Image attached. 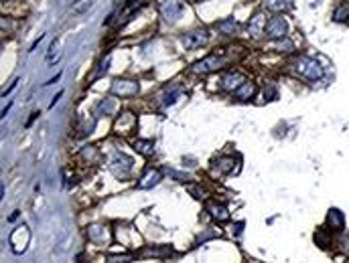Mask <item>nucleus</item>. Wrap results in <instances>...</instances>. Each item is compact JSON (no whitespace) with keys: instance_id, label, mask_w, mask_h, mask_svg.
<instances>
[{"instance_id":"obj_27","label":"nucleus","mask_w":349,"mask_h":263,"mask_svg":"<svg viewBox=\"0 0 349 263\" xmlns=\"http://www.w3.org/2000/svg\"><path fill=\"white\" fill-rule=\"evenodd\" d=\"M266 6L270 10H280L284 6V0H266Z\"/></svg>"},{"instance_id":"obj_35","label":"nucleus","mask_w":349,"mask_h":263,"mask_svg":"<svg viewBox=\"0 0 349 263\" xmlns=\"http://www.w3.org/2000/svg\"><path fill=\"white\" fill-rule=\"evenodd\" d=\"M345 263H349V261H345Z\"/></svg>"},{"instance_id":"obj_17","label":"nucleus","mask_w":349,"mask_h":263,"mask_svg":"<svg viewBox=\"0 0 349 263\" xmlns=\"http://www.w3.org/2000/svg\"><path fill=\"white\" fill-rule=\"evenodd\" d=\"M132 146H134L136 152H140V154H144V156L155 154V142H153V140H134Z\"/></svg>"},{"instance_id":"obj_1","label":"nucleus","mask_w":349,"mask_h":263,"mask_svg":"<svg viewBox=\"0 0 349 263\" xmlns=\"http://www.w3.org/2000/svg\"><path fill=\"white\" fill-rule=\"evenodd\" d=\"M288 69L297 75V77H303L307 81H319L323 77V67L319 65V61L311 59V57H297Z\"/></svg>"},{"instance_id":"obj_19","label":"nucleus","mask_w":349,"mask_h":263,"mask_svg":"<svg viewBox=\"0 0 349 263\" xmlns=\"http://www.w3.org/2000/svg\"><path fill=\"white\" fill-rule=\"evenodd\" d=\"M217 28H219L223 35H234L236 28H238V22H236V18H225V20L217 22Z\"/></svg>"},{"instance_id":"obj_30","label":"nucleus","mask_w":349,"mask_h":263,"mask_svg":"<svg viewBox=\"0 0 349 263\" xmlns=\"http://www.w3.org/2000/svg\"><path fill=\"white\" fill-rule=\"evenodd\" d=\"M215 235H219V231H207L205 235H199V239H197V243H203L205 239H209V237H215Z\"/></svg>"},{"instance_id":"obj_2","label":"nucleus","mask_w":349,"mask_h":263,"mask_svg":"<svg viewBox=\"0 0 349 263\" xmlns=\"http://www.w3.org/2000/svg\"><path fill=\"white\" fill-rule=\"evenodd\" d=\"M28 241H31V231H28V227H26V225L16 227V229L10 233V237H8L10 249H12V253H16V255H20V253H24V251H26Z\"/></svg>"},{"instance_id":"obj_12","label":"nucleus","mask_w":349,"mask_h":263,"mask_svg":"<svg viewBox=\"0 0 349 263\" xmlns=\"http://www.w3.org/2000/svg\"><path fill=\"white\" fill-rule=\"evenodd\" d=\"M266 14L264 12H256L250 20H248V32L252 37H262V32L266 30Z\"/></svg>"},{"instance_id":"obj_14","label":"nucleus","mask_w":349,"mask_h":263,"mask_svg":"<svg viewBox=\"0 0 349 263\" xmlns=\"http://www.w3.org/2000/svg\"><path fill=\"white\" fill-rule=\"evenodd\" d=\"M327 225L331 227V231L341 233L345 229V217H343V213L339 209H329V213H327Z\"/></svg>"},{"instance_id":"obj_13","label":"nucleus","mask_w":349,"mask_h":263,"mask_svg":"<svg viewBox=\"0 0 349 263\" xmlns=\"http://www.w3.org/2000/svg\"><path fill=\"white\" fill-rule=\"evenodd\" d=\"M234 168H236L234 156H219L213 160V172H217V174H231Z\"/></svg>"},{"instance_id":"obj_5","label":"nucleus","mask_w":349,"mask_h":263,"mask_svg":"<svg viewBox=\"0 0 349 263\" xmlns=\"http://www.w3.org/2000/svg\"><path fill=\"white\" fill-rule=\"evenodd\" d=\"M286 32H288V24H286V20L282 16L268 18V22H266V35L270 39H284Z\"/></svg>"},{"instance_id":"obj_25","label":"nucleus","mask_w":349,"mask_h":263,"mask_svg":"<svg viewBox=\"0 0 349 263\" xmlns=\"http://www.w3.org/2000/svg\"><path fill=\"white\" fill-rule=\"evenodd\" d=\"M132 261V255H110L108 263H130Z\"/></svg>"},{"instance_id":"obj_22","label":"nucleus","mask_w":349,"mask_h":263,"mask_svg":"<svg viewBox=\"0 0 349 263\" xmlns=\"http://www.w3.org/2000/svg\"><path fill=\"white\" fill-rule=\"evenodd\" d=\"M179 97H181V89H179V87H173L171 91H167V93L163 95V102H161V104H163V106H171V104H174Z\"/></svg>"},{"instance_id":"obj_34","label":"nucleus","mask_w":349,"mask_h":263,"mask_svg":"<svg viewBox=\"0 0 349 263\" xmlns=\"http://www.w3.org/2000/svg\"><path fill=\"white\" fill-rule=\"evenodd\" d=\"M242 229H244V223H238V225H236V233L240 235V233H242Z\"/></svg>"},{"instance_id":"obj_9","label":"nucleus","mask_w":349,"mask_h":263,"mask_svg":"<svg viewBox=\"0 0 349 263\" xmlns=\"http://www.w3.org/2000/svg\"><path fill=\"white\" fill-rule=\"evenodd\" d=\"M207 41H209V32L207 30H191V32H187L181 39V43L185 45V49H199Z\"/></svg>"},{"instance_id":"obj_3","label":"nucleus","mask_w":349,"mask_h":263,"mask_svg":"<svg viewBox=\"0 0 349 263\" xmlns=\"http://www.w3.org/2000/svg\"><path fill=\"white\" fill-rule=\"evenodd\" d=\"M221 65H223V59H221V57H217V55H209V57H205V59H201V61L193 63V65H191V73L207 75V73L217 71Z\"/></svg>"},{"instance_id":"obj_29","label":"nucleus","mask_w":349,"mask_h":263,"mask_svg":"<svg viewBox=\"0 0 349 263\" xmlns=\"http://www.w3.org/2000/svg\"><path fill=\"white\" fill-rule=\"evenodd\" d=\"M266 97H270V102H272V100H276V97H278L276 89H274V87H268V89H264V100H266Z\"/></svg>"},{"instance_id":"obj_16","label":"nucleus","mask_w":349,"mask_h":263,"mask_svg":"<svg viewBox=\"0 0 349 263\" xmlns=\"http://www.w3.org/2000/svg\"><path fill=\"white\" fill-rule=\"evenodd\" d=\"M209 213H211V217L215 219V221H229V209L225 207V205H209Z\"/></svg>"},{"instance_id":"obj_28","label":"nucleus","mask_w":349,"mask_h":263,"mask_svg":"<svg viewBox=\"0 0 349 263\" xmlns=\"http://www.w3.org/2000/svg\"><path fill=\"white\" fill-rule=\"evenodd\" d=\"M57 49H59V41H53L51 47H49V53H47V61H51L53 55H57Z\"/></svg>"},{"instance_id":"obj_10","label":"nucleus","mask_w":349,"mask_h":263,"mask_svg":"<svg viewBox=\"0 0 349 263\" xmlns=\"http://www.w3.org/2000/svg\"><path fill=\"white\" fill-rule=\"evenodd\" d=\"M88 239L98 245H108L110 243V231L104 225H90L88 227Z\"/></svg>"},{"instance_id":"obj_31","label":"nucleus","mask_w":349,"mask_h":263,"mask_svg":"<svg viewBox=\"0 0 349 263\" xmlns=\"http://www.w3.org/2000/svg\"><path fill=\"white\" fill-rule=\"evenodd\" d=\"M59 79H61V73H57V75H55L53 79H49V81H47L45 85H53V83H55V81H59Z\"/></svg>"},{"instance_id":"obj_8","label":"nucleus","mask_w":349,"mask_h":263,"mask_svg":"<svg viewBox=\"0 0 349 263\" xmlns=\"http://www.w3.org/2000/svg\"><path fill=\"white\" fill-rule=\"evenodd\" d=\"M246 83V77L242 75V73H238V71H229V73H225L223 77H221V81H219V87L223 89V91H229V93H236L242 85Z\"/></svg>"},{"instance_id":"obj_21","label":"nucleus","mask_w":349,"mask_h":263,"mask_svg":"<svg viewBox=\"0 0 349 263\" xmlns=\"http://www.w3.org/2000/svg\"><path fill=\"white\" fill-rule=\"evenodd\" d=\"M114 110H116V104H114L112 100H102V102L98 104V108H96V112H98V114H104V116H110Z\"/></svg>"},{"instance_id":"obj_6","label":"nucleus","mask_w":349,"mask_h":263,"mask_svg":"<svg viewBox=\"0 0 349 263\" xmlns=\"http://www.w3.org/2000/svg\"><path fill=\"white\" fill-rule=\"evenodd\" d=\"M110 170H112L114 176H118V178L128 176L130 170H132V158H128V156H124V154H116V156L112 158V162H110Z\"/></svg>"},{"instance_id":"obj_32","label":"nucleus","mask_w":349,"mask_h":263,"mask_svg":"<svg viewBox=\"0 0 349 263\" xmlns=\"http://www.w3.org/2000/svg\"><path fill=\"white\" fill-rule=\"evenodd\" d=\"M16 83H18V79H16V81H14V83H10V87H8V89H6V91H4V93H2V95H4V97H6V95H8V93H10V91H12V89H14V87H16Z\"/></svg>"},{"instance_id":"obj_20","label":"nucleus","mask_w":349,"mask_h":263,"mask_svg":"<svg viewBox=\"0 0 349 263\" xmlns=\"http://www.w3.org/2000/svg\"><path fill=\"white\" fill-rule=\"evenodd\" d=\"M134 126V118H132V114H124L120 120H118V124H116V130L120 132L122 130V134H128V130Z\"/></svg>"},{"instance_id":"obj_33","label":"nucleus","mask_w":349,"mask_h":263,"mask_svg":"<svg viewBox=\"0 0 349 263\" xmlns=\"http://www.w3.org/2000/svg\"><path fill=\"white\" fill-rule=\"evenodd\" d=\"M61 95H63V93H57V95H55V97H53V102H51V108H53V106H55V104H57V102H59V97H61Z\"/></svg>"},{"instance_id":"obj_11","label":"nucleus","mask_w":349,"mask_h":263,"mask_svg":"<svg viewBox=\"0 0 349 263\" xmlns=\"http://www.w3.org/2000/svg\"><path fill=\"white\" fill-rule=\"evenodd\" d=\"M161 178H163L161 170H157V168H151V170H147V172L140 176V180L136 182V188H138V190L153 188V186H157V184L161 182Z\"/></svg>"},{"instance_id":"obj_7","label":"nucleus","mask_w":349,"mask_h":263,"mask_svg":"<svg viewBox=\"0 0 349 263\" xmlns=\"http://www.w3.org/2000/svg\"><path fill=\"white\" fill-rule=\"evenodd\" d=\"M183 8H185V2L183 0H163L161 2V14L169 22H174L181 16Z\"/></svg>"},{"instance_id":"obj_18","label":"nucleus","mask_w":349,"mask_h":263,"mask_svg":"<svg viewBox=\"0 0 349 263\" xmlns=\"http://www.w3.org/2000/svg\"><path fill=\"white\" fill-rule=\"evenodd\" d=\"M173 253V247L165 245V247H153V249H142L140 255H153V257H167Z\"/></svg>"},{"instance_id":"obj_24","label":"nucleus","mask_w":349,"mask_h":263,"mask_svg":"<svg viewBox=\"0 0 349 263\" xmlns=\"http://www.w3.org/2000/svg\"><path fill=\"white\" fill-rule=\"evenodd\" d=\"M333 16H335V20H345V18L349 16V6L347 4H341V6L335 10V14H333Z\"/></svg>"},{"instance_id":"obj_23","label":"nucleus","mask_w":349,"mask_h":263,"mask_svg":"<svg viewBox=\"0 0 349 263\" xmlns=\"http://www.w3.org/2000/svg\"><path fill=\"white\" fill-rule=\"evenodd\" d=\"M90 6H92V0H75V2L71 4V12H73V14H83Z\"/></svg>"},{"instance_id":"obj_4","label":"nucleus","mask_w":349,"mask_h":263,"mask_svg":"<svg viewBox=\"0 0 349 263\" xmlns=\"http://www.w3.org/2000/svg\"><path fill=\"white\" fill-rule=\"evenodd\" d=\"M138 83L132 81V79H116L112 81L110 85V93L112 95H118V97H132L138 93Z\"/></svg>"},{"instance_id":"obj_26","label":"nucleus","mask_w":349,"mask_h":263,"mask_svg":"<svg viewBox=\"0 0 349 263\" xmlns=\"http://www.w3.org/2000/svg\"><path fill=\"white\" fill-rule=\"evenodd\" d=\"M315 241H317L321 247H327V245H329V241L325 239V231H323V229H321V231H317V235H315Z\"/></svg>"},{"instance_id":"obj_15","label":"nucleus","mask_w":349,"mask_h":263,"mask_svg":"<svg viewBox=\"0 0 349 263\" xmlns=\"http://www.w3.org/2000/svg\"><path fill=\"white\" fill-rule=\"evenodd\" d=\"M236 100H240V102H248V100H252L254 95H256V83H252V81H246L236 93Z\"/></svg>"}]
</instances>
